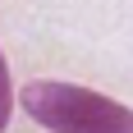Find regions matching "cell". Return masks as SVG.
I'll return each mask as SVG.
<instances>
[{"mask_svg":"<svg viewBox=\"0 0 133 133\" xmlns=\"http://www.w3.org/2000/svg\"><path fill=\"white\" fill-rule=\"evenodd\" d=\"M9 115H14V74H9L5 51H0V133L9 129Z\"/></svg>","mask_w":133,"mask_h":133,"instance_id":"obj_2","label":"cell"},{"mask_svg":"<svg viewBox=\"0 0 133 133\" xmlns=\"http://www.w3.org/2000/svg\"><path fill=\"white\" fill-rule=\"evenodd\" d=\"M14 101L51 133H133V110L115 96L60 78H32L14 92Z\"/></svg>","mask_w":133,"mask_h":133,"instance_id":"obj_1","label":"cell"}]
</instances>
